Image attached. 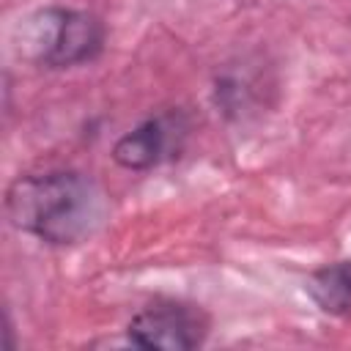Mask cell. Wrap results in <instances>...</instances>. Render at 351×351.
I'll list each match as a JSON object with an SVG mask.
<instances>
[{
  "label": "cell",
  "instance_id": "1",
  "mask_svg": "<svg viewBox=\"0 0 351 351\" xmlns=\"http://www.w3.org/2000/svg\"><path fill=\"white\" fill-rule=\"evenodd\" d=\"M5 214L14 228L47 244H74L101 222L104 195L74 170L22 176L5 189Z\"/></svg>",
  "mask_w": 351,
  "mask_h": 351
},
{
  "label": "cell",
  "instance_id": "5",
  "mask_svg": "<svg viewBox=\"0 0 351 351\" xmlns=\"http://www.w3.org/2000/svg\"><path fill=\"white\" fill-rule=\"evenodd\" d=\"M304 291L329 315L351 313V261H337L313 271L304 282Z\"/></svg>",
  "mask_w": 351,
  "mask_h": 351
},
{
  "label": "cell",
  "instance_id": "4",
  "mask_svg": "<svg viewBox=\"0 0 351 351\" xmlns=\"http://www.w3.org/2000/svg\"><path fill=\"white\" fill-rule=\"evenodd\" d=\"M173 115L162 118H148L132 132H126L115 145H112V159L126 167V170H145L154 167L165 151L170 148V132H173Z\"/></svg>",
  "mask_w": 351,
  "mask_h": 351
},
{
  "label": "cell",
  "instance_id": "3",
  "mask_svg": "<svg viewBox=\"0 0 351 351\" xmlns=\"http://www.w3.org/2000/svg\"><path fill=\"white\" fill-rule=\"evenodd\" d=\"M129 343L148 351H189L203 343L206 318L181 302H156L140 310L126 326Z\"/></svg>",
  "mask_w": 351,
  "mask_h": 351
},
{
  "label": "cell",
  "instance_id": "2",
  "mask_svg": "<svg viewBox=\"0 0 351 351\" xmlns=\"http://www.w3.org/2000/svg\"><path fill=\"white\" fill-rule=\"evenodd\" d=\"M14 52L36 66L66 69L93 60L104 47V25L96 14L47 5L14 27Z\"/></svg>",
  "mask_w": 351,
  "mask_h": 351
}]
</instances>
